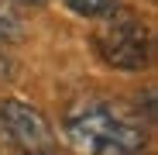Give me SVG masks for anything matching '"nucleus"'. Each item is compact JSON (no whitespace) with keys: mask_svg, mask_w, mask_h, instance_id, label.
Returning a JSON list of instances; mask_svg holds the SVG:
<instances>
[{"mask_svg":"<svg viewBox=\"0 0 158 155\" xmlns=\"http://www.w3.org/2000/svg\"><path fill=\"white\" fill-rule=\"evenodd\" d=\"M65 138L76 155H144V131L114 107H79L65 117Z\"/></svg>","mask_w":158,"mask_h":155,"instance_id":"nucleus-1","label":"nucleus"},{"mask_svg":"<svg viewBox=\"0 0 158 155\" xmlns=\"http://www.w3.org/2000/svg\"><path fill=\"white\" fill-rule=\"evenodd\" d=\"M93 48L100 52V59L107 66L138 72V69H144L151 62V31L134 14L114 11L93 31Z\"/></svg>","mask_w":158,"mask_h":155,"instance_id":"nucleus-2","label":"nucleus"},{"mask_svg":"<svg viewBox=\"0 0 158 155\" xmlns=\"http://www.w3.org/2000/svg\"><path fill=\"white\" fill-rule=\"evenodd\" d=\"M0 131H4L10 141L41 152L52 145V131H48V121L24 100H4L0 103Z\"/></svg>","mask_w":158,"mask_h":155,"instance_id":"nucleus-3","label":"nucleus"},{"mask_svg":"<svg viewBox=\"0 0 158 155\" xmlns=\"http://www.w3.org/2000/svg\"><path fill=\"white\" fill-rule=\"evenodd\" d=\"M24 38V17L14 0H0V41H21Z\"/></svg>","mask_w":158,"mask_h":155,"instance_id":"nucleus-4","label":"nucleus"},{"mask_svg":"<svg viewBox=\"0 0 158 155\" xmlns=\"http://www.w3.org/2000/svg\"><path fill=\"white\" fill-rule=\"evenodd\" d=\"M62 4L79 17H107L117 11V0H62Z\"/></svg>","mask_w":158,"mask_h":155,"instance_id":"nucleus-5","label":"nucleus"},{"mask_svg":"<svg viewBox=\"0 0 158 155\" xmlns=\"http://www.w3.org/2000/svg\"><path fill=\"white\" fill-rule=\"evenodd\" d=\"M7 72H10V62H7V55H4V52H0V80H4Z\"/></svg>","mask_w":158,"mask_h":155,"instance_id":"nucleus-6","label":"nucleus"},{"mask_svg":"<svg viewBox=\"0 0 158 155\" xmlns=\"http://www.w3.org/2000/svg\"><path fill=\"white\" fill-rule=\"evenodd\" d=\"M14 4H45V0H14Z\"/></svg>","mask_w":158,"mask_h":155,"instance_id":"nucleus-7","label":"nucleus"},{"mask_svg":"<svg viewBox=\"0 0 158 155\" xmlns=\"http://www.w3.org/2000/svg\"><path fill=\"white\" fill-rule=\"evenodd\" d=\"M31 155H35V152H31Z\"/></svg>","mask_w":158,"mask_h":155,"instance_id":"nucleus-8","label":"nucleus"}]
</instances>
